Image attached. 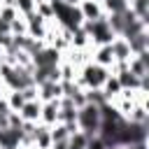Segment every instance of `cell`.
Segmentation results:
<instances>
[{"mask_svg":"<svg viewBox=\"0 0 149 149\" xmlns=\"http://www.w3.org/2000/svg\"><path fill=\"white\" fill-rule=\"evenodd\" d=\"M100 123H102L100 105L84 102L81 107H77V126H79V130H84L88 137H95V135H98Z\"/></svg>","mask_w":149,"mask_h":149,"instance_id":"1","label":"cell"},{"mask_svg":"<svg viewBox=\"0 0 149 149\" xmlns=\"http://www.w3.org/2000/svg\"><path fill=\"white\" fill-rule=\"evenodd\" d=\"M109 74H112V72H109L107 68L88 61V63H84V65L79 68V72H77V84H79L81 88H100Z\"/></svg>","mask_w":149,"mask_h":149,"instance_id":"2","label":"cell"},{"mask_svg":"<svg viewBox=\"0 0 149 149\" xmlns=\"http://www.w3.org/2000/svg\"><path fill=\"white\" fill-rule=\"evenodd\" d=\"M51 9H54V19L58 21L61 28H68V30H77L81 28L84 19L79 14V7H70L61 0H51Z\"/></svg>","mask_w":149,"mask_h":149,"instance_id":"3","label":"cell"},{"mask_svg":"<svg viewBox=\"0 0 149 149\" xmlns=\"http://www.w3.org/2000/svg\"><path fill=\"white\" fill-rule=\"evenodd\" d=\"M81 30L88 35L91 44L93 47H100V44H109L116 35L114 30L107 26V19H98V21H84L81 23Z\"/></svg>","mask_w":149,"mask_h":149,"instance_id":"4","label":"cell"},{"mask_svg":"<svg viewBox=\"0 0 149 149\" xmlns=\"http://www.w3.org/2000/svg\"><path fill=\"white\" fill-rule=\"evenodd\" d=\"M58 98H63V84H61V81L47 79V81L37 84V100H40V102H47V100H58Z\"/></svg>","mask_w":149,"mask_h":149,"instance_id":"5","label":"cell"},{"mask_svg":"<svg viewBox=\"0 0 149 149\" xmlns=\"http://www.w3.org/2000/svg\"><path fill=\"white\" fill-rule=\"evenodd\" d=\"M77 7H79V14H81L84 21H98V19H105L107 16L100 0H81Z\"/></svg>","mask_w":149,"mask_h":149,"instance_id":"6","label":"cell"},{"mask_svg":"<svg viewBox=\"0 0 149 149\" xmlns=\"http://www.w3.org/2000/svg\"><path fill=\"white\" fill-rule=\"evenodd\" d=\"M26 19V28H28V35L35 37V40H42L44 33H47V19H42L37 12H30L23 16Z\"/></svg>","mask_w":149,"mask_h":149,"instance_id":"7","label":"cell"},{"mask_svg":"<svg viewBox=\"0 0 149 149\" xmlns=\"http://www.w3.org/2000/svg\"><path fill=\"white\" fill-rule=\"evenodd\" d=\"M91 61L109 70V68L114 65V54H112V47H109V44H100V47H93V51H91Z\"/></svg>","mask_w":149,"mask_h":149,"instance_id":"8","label":"cell"},{"mask_svg":"<svg viewBox=\"0 0 149 149\" xmlns=\"http://www.w3.org/2000/svg\"><path fill=\"white\" fill-rule=\"evenodd\" d=\"M128 70L135 74V77H149V51L147 54H137V56H130L128 61Z\"/></svg>","mask_w":149,"mask_h":149,"instance_id":"9","label":"cell"},{"mask_svg":"<svg viewBox=\"0 0 149 149\" xmlns=\"http://www.w3.org/2000/svg\"><path fill=\"white\" fill-rule=\"evenodd\" d=\"M40 109H42V102L35 98V100H26L23 107L19 109V116L28 123H37L40 121Z\"/></svg>","mask_w":149,"mask_h":149,"instance_id":"10","label":"cell"},{"mask_svg":"<svg viewBox=\"0 0 149 149\" xmlns=\"http://www.w3.org/2000/svg\"><path fill=\"white\" fill-rule=\"evenodd\" d=\"M40 123H44V126H54V123H58V100H47V102H42V109H40Z\"/></svg>","mask_w":149,"mask_h":149,"instance_id":"11","label":"cell"},{"mask_svg":"<svg viewBox=\"0 0 149 149\" xmlns=\"http://www.w3.org/2000/svg\"><path fill=\"white\" fill-rule=\"evenodd\" d=\"M109 47H112V54H114V63L116 61H130V47H128V40L126 37H121V35H116L112 42H109Z\"/></svg>","mask_w":149,"mask_h":149,"instance_id":"12","label":"cell"},{"mask_svg":"<svg viewBox=\"0 0 149 149\" xmlns=\"http://www.w3.org/2000/svg\"><path fill=\"white\" fill-rule=\"evenodd\" d=\"M128 47H130V54H133V56L147 54V51H149V30H142V33L128 37Z\"/></svg>","mask_w":149,"mask_h":149,"instance_id":"13","label":"cell"},{"mask_svg":"<svg viewBox=\"0 0 149 149\" xmlns=\"http://www.w3.org/2000/svg\"><path fill=\"white\" fill-rule=\"evenodd\" d=\"M100 91H102V95H105V100L109 102V100H114L119 93H121V84H119V79L114 77V74H109L107 79H105V84L100 86Z\"/></svg>","mask_w":149,"mask_h":149,"instance_id":"14","label":"cell"},{"mask_svg":"<svg viewBox=\"0 0 149 149\" xmlns=\"http://www.w3.org/2000/svg\"><path fill=\"white\" fill-rule=\"evenodd\" d=\"M126 121H133V123H149V112H147V105L144 102H135L126 116Z\"/></svg>","mask_w":149,"mask_h":149,"instance_id":"15","label":"cell"},{"mask_svg":"<svg viewBox=\"0 0 149 149\" xmlns=\"http://www.w3.org/2000/svg\"><path fill=\"white\" fill-rule=\"evenodd\" d=\"M88 142H91V137H88L84 130H74V133H70V135H68L65 147H68V149H86V147H88Z\"/></svg>","mask_w":149,"mask_h":149,"instance_id":"16","label":"cell"},{"mask_svg":"<svg viewBox=\"0 0 149 149\" xmlns=\"http://www.w3.org/2000/svg\"><path fill=\"white\" fill-rule=\"evenodd\" d=\"M128 9L144 23H149V0H128Z\"/></svg>","mask_w":149,"mask_h":149,"instance_id":"17","label":"cell"},{"mask_svg":"<svg viewBox=\"0 0 149 149\" xmlns=\"http://www.w3.org/2000/svg\"><path fill=\"white\" fill-rule=\"evenodd\" d=\"M2 95H5V100H7V105H9L12 112H19V109L23 107V102H26V98H23L21 91H9V88H5Z\"/></svg>","mask_w":149,"mask_h":149,"instance_id":"18","label":"cell"},{"mask_svg":"<svg viewBox=\"0 0 149 149\" xmlns=\"http://www.w3.org/2000/svg\"><path fill=\"white\" fill-rule=\"evenodd\" d=\"M105 14H119L123 9H128V0H100Z\"/></svg>","mask_w":149,"mask_h":149,"instance_id":"19","label":"cell"},{"mask_svg":"<svg viewBox=\"0 0 149 149\" xmlns=\"http://www.w3.org/2000/svg\"><path fill=\"white\" fill-rule=\"evenodd\" d=\"M9 33L12 35H28V28H26V19L19 14L12 23H9Z\"/></svg>","mask_w":149,"mask_h":149,"instance_id":"20","label":"cell"},{"mask_svg":"<svg viewBox=\"0 0 149 149\" xmlns=\"http://www.w3.org/2000/svg\"><path fill=\"white\" fill-rule=\"evenodd\" d=\"M16 16H19V12H16V7H14V5H0V19H2V21L12 23Z\"/></svg>","mask_w":149,"mask_h":149,"instance_id":"21","label":"cell"},{"mask_svg":"<svg viewBox=\"0 0 149 149\" xmlns=\"http://www.w3.org/2000/svg\"><path fill=\"white\" fill-rule=\"evenodd\" d=\"M14 7L21 16H26V14L35 12V0H14Z\"/></svg>","mask_w":149,"mask_h":149,"instance_id":"22","label":"cell"},{"mask_svg":"<svg viewBox=\"0 0 149 149\" xmlns=\"http://www.w3.org/2000/svg\"><path fill=\"white\" fill-rule=\"evenodd\" d=\"M21 93H23L26 100H35L37 98V84H28L26 88H21Z\"/></svg>","mask_w":149,"mask_h":149,"instance_id":"23","label":"cell"},{"mask_svg":"<svg viewBox=\"0 0 149 149\" xmlns=\"http://www.w3.org/2000/svg\"><path fill=\"white\" fill-rule=\"evenodd\" d=\"M61 2H65V5H70V7H77L81 0H61Z\"/></svg>","mask_w":149,"mask_h":149,"instance_id":"24","label":"cell"}]
</instances>
